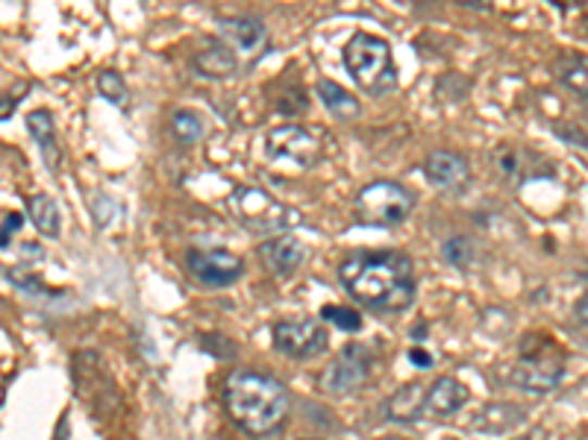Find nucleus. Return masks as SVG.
I'll return each instance as SVG.
<instances>
[{
	"label": "nucleus",
	"mask_w": 588,
	"mask_h": 440,
	"mask_svg": "<svg viewBox=\"0 0 588 440\" xmlns=\"http://www.w3.org/2000/svg\"><path fill=\"white\" fill-rule=\"evenodd\" d=\"M339 279L360 305L379 314L406 312L415 300V264L395 250L353 253L339 264Z\"/></svg>",
	"instance_id": "1"
},
{
	"label": "nucleus",
	"mask_w": 588,
	"mask_h": 440,
	"mask_svg": "<svg viewBox=\"0 0 588 440\" xmlns=\"http://www.w3.org/2000/svg\"><path fill=\"white\" fill-rule=\"evenodd\" d=\"M224 408L241 431L265 438L283 429L289 417V391L274 376L257 370H233L224 381Z\"/></svg>",
	"instance_id": "2"
},
{
	"label": "nucleus",
	"mask_w": 588,
	"mask_h": 440,
	"mask_svg": "<svg viewBox=\"0 0 588 440\" xmlns=\"http://www.w3.org/2000/svg\"><path fill=\"white\" fill-rule=\"evenodd\" d=\"M341 56H345L350 79L371 98H383L398 88V65L386 39H379L374 33H356L350 36Z\"/></svg>",
	"instance_id": "3"
},
{
	"label": "nucleus",
	"mask_w": 588,
	"mask_h": 440,
	"mask_svg": "<svg viewBox=\"0 0 588 440\" xmlns=\"http://www.w3.org/2000/svg\"><path fill=\"white\" fill-rule=\"evenodd\" d=\"M229 212L233 217L239 221L245 229L257 235H279V232H289L295 226L300 224V212L298 209H291L283 200H277L268 191H262L257 186H241L236 188L227 200Z\"/></svg>",
	"instance_id": "4"
},
{
	"label": "nucleus",
	"mask_w": 588,
	"mask_h": 440,
	"mask_svg": "<svg viewBox=\"0 0 588 440\" xmlns=\"http://www.w3.org/2000/svg\"><path fill=\"white\" fill-rule=\"evenodd\" d=\"M415 209V194L391 179H374L356 194V215L362 224L398 226Z\"/></svg>",
	"instance_id": "5"
},
{
	"label": "nucleus",
	"mask_w": 588,
	"mask_h": 440,
	"mask_svg": "<svg viewBox=\"0 0 588 440\" xmlns=\"http://www.w3.org/2000/svg\"><path fill=\"white\" fill-rule=\"evenodd\" d=\"M265 156L286 171H310L318 165L321 141L300 124H283L265 136Z\"/></svg>",
	"instance_id": "6"
},
{
	"label": "nucleus",
	"mask_w": 588,
	"mask_h": 440,
	"mask_svg": "<svg viewBox=\"0 0 588 440\" xmlns=\"http://www.w3.org/2000/svg\"><path fill=\"white\" fill-rule=\"evenodd\" d=\"M371 376V352L365 343H348L345 350L324 367L318 376V388L329 397L360 391Z\"/></svg>",
	"instance_id": "7"
},
{
	"label": "nucleus",
	"mask_w": 588,
	"mask_h": 440,
	"mask_svg": "<svg viewBox=\"0 0 588 440\" xmlns=\"http://www.w3.org/2000/svg\"><path fill=\"white\" fill-rule=\"evenodd\" d=\"M329 335L315 317H289L274 326V347L289 359L306 362L327 350Z\"/></svg>",
	"instance_id": "8"
},
{
	"label": "nucleus",
	"mask_w": 588,
	"mask_h": 440,
	"mask_svg": "<svg viewBox=\"0 0 588 440\" xmlns=\"http://www.w3.org/2000/svg\"><path fill=\"white\" fill-rule=\"evenodd\" d=\"M562 379H565V362H562V355H556L553 350H539L529 352V355H521L515 367H512V373H509V381L527 393L556 391Z\"/></svg>",
	"instance_id": "9"
},
{
	"label": "nucleus",
	"mask_w": 588,
	"mask_h": 440,
	"mask_svg": "<svg viewBox=\"0 0 588 440\" xmlns=\"http://www.w3.org/2000/svg\"><path fill=\"white\" fill-rule=\"evenodd\" d=\"M186 264H189V274L203 288H227L245 274V262L239 255L221 250V247H191Z\"/></svg>",
	"instance_id": "10"
},
{
	"label": "nucleus",
	"mask_w": 588,
	"mask_h": 440,
	"mask_svg": "<svg viewBox=\"0 0 588 440\" xmlns=\"http://www.w3.org/2000/svg\"><path fill=\"white\" fill-rule=\"evenodd\" d=\"M495 167L509 186H524L539 176H550V165L536 150H524L515 144H500L495 150Z\"/></svg>",
	"instance_id": "11"
},
{
	"label": "nucleus",
	"mask_w": 588,
	"mask_h": 440,
	"mask_svg": "<svg viewBox=\"0 0 588 440\" xmlns=\"http://www.w3.org/2000/svg\"><path fill=\"white\" fill-rule=\"evenodd\" d=\"M424 176L429 186L441 188V191H462L471 183V165L462 153L436 150L424 162Z\"/></svg>",
	"instance_id": "12"
},
{
	"label": "nucleus",
	"mask_w": 588,
	"mask_h": 440,
	"mask_svg": "<svg viewBox=\"0 0 588 440\" xmlns=\"http://www.w3.org/2000/svg\"><path fill=\"white\" fill-rule=\"evenodd\" d=\"M260 259L271 274L291 276L303 264V259H306V247L300 244V238L289 232L274 235V238L260 244Z\"/></svg>",
	"instance_id": "13"
},
{
	"label": "nucleus",
	"mask_w": 588,
	"mask_h": 440,
	"mask_svg": "<svg viewBox=\"0 0 588 440\" xmlns=\"http://www.w3.org/2000/svg\"><path fill=\"white\" fill-rule=\"evenodd\" d=\"M27 129H30V136L36 138L39 153L41 159H45V165H48L50 174H60L62 150L60 141H57V124H53V115H50L48 109H36V112L27 115Z\"/></svg>",
	"instance_id": "14"
},
{
	"label": "nucleus",
	"mask_w": 588,
	"mask_h": 440,
	"mask_svg": "<svg viewBox=\"0 0 588 440\" xmlns=\"http://www.w3.org/2000/svg\"><path fill=\"white\" fill-rule=\"evenodd\" d=\"M221 36L233 45V48L248 50V53H257L260 48H265L268 41V29L260 18H250V15H236V18H224L218 24ZM224 41V45H227Z\"/></svg>",
	"instance_id": "15"
},
{
	"label": "nucleus",
	"mask_w": 588,
	"mask_h": 440,
	"mask_svg": "<svg viewBox=\"0 0 588 440\" xmlns=\"http://www.w3.org/2000/svg\"><path fill=\"white\" fill-rule=\"evenodd\" d=\"M468 388L462 385L453 376H441L429 385L427 397H424V408H429L436 417H450V414H456L465 402H468Z\"/></svg>",
	"instance_id": "16"
},
{
	"label": "nucleus",
	"mask_w": 588,
	"mask_h": 440,
	"mask_svg": "<svg viewBox=\"0 0 588 440\" xmlns=\"http://www.w3.org/2000/svg\"><path fill=\"white\" fill-rule=\"evenodd\" d=\"M424 397H427L424 385L421 381H409V385L398 388L386 400V417L395 423L418 420L421 414H424Z\"/></svg>",
	"instance_id": "17"
},
{
	"label": "nucleus",
	"mask_w": 588,
	"mask_h": 440,
	"mask_svg": "<svg viewBox=\"0 0 588 440\" xmlns=\"http://www.w3.org/2000/svg\"><path fill=\"white\" fill-rule=\"evenodd\" d=\"M527 420L524 411L509 405V402H489L483 405L477 417H474V429L486 431V435H506V431L518 429L521 423Z\"/></svg>",
	"instance_id": "18"
},
{
	"label": "nucleus",
	"mask_w": 588,
	"mask_h": 440,
	"mask_svg": "<svg viewBox=\"0 0 588 440\" xmlns=\"http://www.w3.org/2000/svg\"><path fill=\"white\" fill-rule=\"evenodd\" d=\"M195 68L210 79H227L236 74L239 68V59H236V50L229 45H210L207 50H200L195 56Z\"/></svg>",
	"instance_id": "19"
},
{
	"label": "nucleus",
	"mask_w": 588,
	"mask_h": 440,
	"mask_svg": "<svg viewBox=\"0 0 588 440\" xmlns=\"http://www.w3.org/2000/svg\"><path fill=\"white\" fill-rule=\"evenodd\" d=\"M318 98L321 103L327 106L329 115L339 117V121H353V117H360L362 112L360 100L353 98L348 88L333 83V79H318Z\"/></svg>",
	"instance_id": "20"
},
{
	"label": "nucleus",
	"mask_w": 588,
	"mask_h": 440,
	"mask_svg": "<svg viewBox=\"0 0 588 440\" xmlns=\"http://www.w3.org/2000/svg\"><path fill=\"white\" fill-rule=\"evenodd\" d=\"M30 221L36 226V232L45 235V238H60L62 212L50 194L30 197Z\"/></svg>",
	"instance_id": "21"
},
{
	"label": "nucleus",
	"mask_w": 588,
	"mask_h": 440,
	"mask_svg": "<svg viewBox=\"0 0 588 440\" xmlns=\"http://www.w3.org/2000/svg\"><path fill=\"white\" fill-rule=\"evenodd\" d=\"M556 77L562 79V83H565V86L577 95V98H586V56H577V53L559 56Z\"/></svg>",
	"instance_id": "22"
},
{
	"label": "nucleus",
	"mask_w": 588,
	"mask_h": 440,
	"mask_svg": "<svg viewBox=\"0 0 588 440\" xmlns=\"http://www.w3.org/2000/svg\"><path fill=\"white\" fill-rule=\"evenodd\" d=\"M174 136L180 138L183 144H198L200 138L207 136V121L195 109H180L174 112Z\"/></svg>",
	"instance_id": "23"
},
{
	"label": "nucleus",
	"mask_w": 588,
	"mask_h": 440,
	"mask_svg": "<svg viewBox=\"0 0 588 440\" xmlns=\"http://www.w3.org/2000/svg\"><path fill=\"white\" fill-rule=\"evenodd\" d=\"M98 91H100V98L110 100L112 106L127 109V98H130V91H127V83H124V77H121L118 71H112V68L100 71Z\"/></svg>",
	"instance_id": "24"
},
{
	"label": "nucleus",
	"mask_w": 588,
	"mask_h": 440,
	"mask_svg": "<svg viewBox=\"0 0 588 440\" xmlns=\"http://www.w3.org/2000/svg\"><path fill=\"white\" fill-rule=\"evenodd\" d=\"M441 253H445V259H448L453 267H471V264L477 262V247H474V241L465 238V235H456V238L445 241Z\"/></svg>",
	"instance_id": "25"
},
{
	"label": "nucleus",
	"mask_w": 588,
	"mask_h": 440,
	"mask_svg": "<svg viewBox=\"0 0 588 440\" xmlns=\"http://www.w3.org/2000/svg\"><path fill=\"white\" fill-rule=\"evenodd\" d=\"M321 317L329 323H336L341 332H360L362 329V314L353 312V309H339V305H327Z\"/></svg>",
	"instance_id": "26"
},
{
	"label": "nucleus",
	"mask_w": 588,
	"mask_h": 440,
	"mask_svg": "<svg viewBox=\"0 0 588 440\" xmlns=\"http://www.w3.org/2000/svg\"><path fill=\"white\" fill-rule=\"evenodd\" d=\"M24 91H27V86H24V83H21L18 86V91H7V95H0V121H7V117H12V112H15V109H18V103L24 98H21V95H24Z\"/></svg>",
	"instance_id": "27"
},
{
	"label": "nucleus",
	"mask_w": 588,
	"mask_h": 440,
	"mask_svg": "<svg viewBox=\"0 0 588 440\" xmlns=\"http://www.w3.org/2000/svg\"><path fill=\"white\" fill-rule=\"evenodd\" d=\"M21 224H24V217H21L18 212H12V215L3 217V226H0V250L10 247V235L18 232Z\"/></svg>",
	"instance_id": "28"
},
{
	"label": "nucleus",
	"mask_w": 588,
	"mask_h": 440,
	"mask_svg": "<svg viewBox=\"0 0 588 440\" xmlns=\"http://www.w3.org/2000/svg\"><path fill=\"white\" fill-rule=\"evenodd\" d=\"M409 362L421 367V370H427V367H433V355L424 350H409Z\"/></svg>",
	"instance_id": "29"
},
{
	"label": "nucleus",
	"mask_w": 588,
	"mask_h": 440,
	"mask_svg": "<svg viewBox=\"0 0 588 440\" xmlns=\"http://www.w3.org/2000/svg\"><path fill=\"white\" fill-rule=\"evenodd\" d=\"M379 440H403V438H379Z\"/></svg>",
	"instance_id": "30"
}]
</instances>
